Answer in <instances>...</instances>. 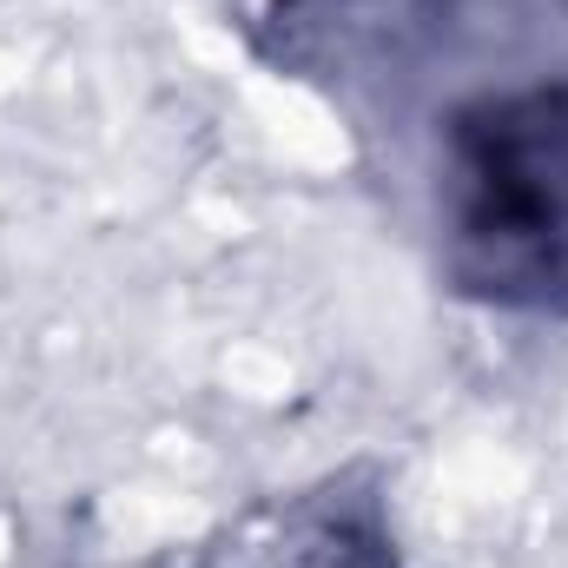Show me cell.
Masks as SVG:
<instances>
[{
  "label": "cell",
  "mask_w": 568,
  "mask_h": 568,
  "mask_svg": "<svg viewBox=\"0 0 568 568\" xmlns=\"http://www.w3.org/2000/svg\"><path fill=\"white\" fill-rule=\"evenodd\" d=\"M443 192L463 291L568 311V80L469 100L443 133Z\"/></svg>",
  "instance_id": "1"
}]
</instances>
